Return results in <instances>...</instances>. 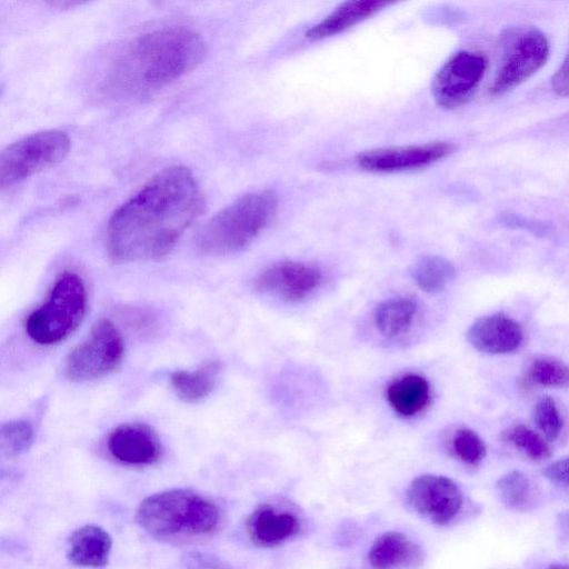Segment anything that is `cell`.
I'll return each mask as SVG.
<instances>
[{"label":"cell","instance_id":"cell-25","mask_svg":"<svg viewBox=\"0 0 569 569\" xmlns=\"http://www.w3.org/2000/svg\"><path fill=\"white\" fill-rule=\"evenodd\" d=\"M527 377L535 386L561 388L567 386L568 368L562 361L555 358H537L530 363Z\"/></svg>","mask_w":569,"mask_h":569},{"label":"cell","instance_id":"cell-32","mask_svg":"<svg viewBox=\"0 0 569 569\" xmlns=\"http://www.w3.org/2000/svg\"><path fill=\"white\" fill-rule=\"evenodd\" d=\"M49 6L53 7V8H57V9H61V10H67V9H71V8H76V7H79V6H82L84 3H88L92 0H44Z\"/></svg>","mask_w":569,"mask_h":569},{"label":"cell","instance_id":"cell-26","mask_svg":"<svg viewBox=\"0 0 569 569\" xmlns=\"http://www.w3.org/2000/svg\"><path fill=\"white\" fill-rule=\"evenodd\" d=\"M508 440L533 461H545L551 457V448L545 437L533 429L517 425L508 432Z\"/></svg>","mask_w":569,"mask_h":569},{"label":"cell","instance_id":"cell-9","mask_svg":"<svg viewBox=\"0 0 569 569\" xmlns=\"http://www.w3.org/2000/svg\"><path fill=\"white\" fill-rule=\"evenodd\" d=\"M549 42L537 29H528L510 43L492 81L490 92L501 96L523 83L547 61Z\"/></svg>","mask_w":569,"mask_h":569},{"label":"cell","instance_id":"cell-10","mask_svg":"<svg viewBox=\"0 0 569 569\" xmlns=\"http://www.w3.org/2000/svg\"><path fill=\"white\" fill-rule=\"evenodd\" d=\"M406 501L420 516L438 526L449 525L460 512L463 496L459 486L440 475H421L407 488Z\"/></svg>","mask_w":569,"mask_h":569},{"label":"cell","instance_id":"cell-23","mask_svg":"<svg viewBox=\"0 0 569 569\" xmlns=\"http://www.w3.org/2000/svg\"><path fill=\"white\" fill-rule=\"evenodd\" d=\"M496 488L501 501L509 508L527 510L533 506L536 490L526 473L511 470L502 475Z\"/></svg>","mask_w":569,"mask_h":569},{"label":"cell","instance_id":"cell-3","mask_svg":"<svg viewBox=\"0 0 569 569\" xmlns=\"http://www.w3.org/2000/svg\"><path fill=\"white\" fill-rule=\"evenodd\" d=\"M136 518L157 539L186 540L216 531L220 511L212 500L193 490L170 489L146 497Z\"/></svg>","mask_w":569,"mask_h":569},{"label":"cell","instance_id":"cell-30","mask_svg":"<svg viewBox=\"0 0 569 569\" xmlns=\"http://www.w3.org/2000/svg\"><path fill=\"white\" fill-rule=\"evenodd\" d=\"M567 458H560L550 462L542 470V475L555 486L567 489L568 477H567Z\"/></svg>","mask_w":569,"mask_h":569},{"label":"cell","instance_id":"cell-27","mask_svg":"<svg viewBox=\"0 0 569 569\" xmlns=\"http://www.w3.org/2000/svg\"><path fill=\"white\" fill-rule=\"evenodd\" d=\"M452 450L460 461L478 466L487 455V448L478 433L469 428H460L452 438Z\"/></svg>","mask_w":569,"mask_h":569},{"label":"cell","instance_id":"cell-7","mask_svg":"<svg viewBox=\"0 0 569 569\" xmlns=\"http://www.w3.org/2000/svg\"><path fill=\"white\" fill-rule=\"evenodd\" d=\"M124 356L122 336L109 319L98 320L88 337L67 357L64 373L72 381H90L114 371Z\"/></svg>","mask_w":569,"mask_h":569},{"label":"cell","instance_id":"cell-4","mask_svg":"<svg viewBox=\"0 0 569 569\" xmlns=\"http://www.w3.org/2000/svg\"><path fill=\"white\" fill-rule=\"evenodd\" d=\"M278 208L272 190L246 193L217 212L197 234L198 250L224 256L243 250L269 224Z\"/></svg>","mask_w":569,"mask_h":569},{"label":"cell","instance_id":"cell-17","mask_svg":"<svg viewBox=\"0 0 569 569\" xmlns=\"http://www.w3.org/2000/svg\"><path fill=\"white\" fill-rule=\"evenodd\" d=\"M111 547V537L103 528L86 525L69 537L67 558L77 566L100 568L108 563Z\"/></svg>","mask_w":569,"mask_h":569},{"label":"cell","instance_id":"cell-24","mask_svg":"<svg viewBox=\"0 0 569 569\" xmlns=\"http://www.w3.org/2000/svg\"><path fill=\"white\" fill-rule=\"evenodd\" d=\"M33 442L32 426L24 420H12L0 426V459L20 456Z\"/></svg>","mask_w":569,"mask_h":569},{"label":"cell","instance_id":"cell-28","mask_svg":"<svg viewBox=\"0 0 569 569\" xmlns=\"http://www.w3.org/2000/svg\"><path fill=\"white\" fill-rule=\"evenodd\" d=\"M536 426L548 441L556 440L562 429V418L556 401L549 396L540 397L533 409Z\"/></svg>","mask_w":569,"mask_h":569},{"label":"cell","instance_id":"cell-1","mask_svg":"<svg viewBox=\"0 0 569 569\" xmlns=\"http://www.w3.org/2000/svg\"><path fill=\"white\" fill-rule=\"evenodd\" d=\"M203 209L204 197L192 172L182 166L166 168L111 216L109 254L124 262L161 259Z\"/></svg>","mask_w":569,"mask_h":569},{"label":"cell","instance_id":"cell-6","mask_svg":"<svg viewBox=\"0 0 569 569\" xmlns=\"http://www.w3.org/2000/svg\"><path fill=\"white\" fill-rule=\"evenodd\" d=\"M70 138L60 130L32 133L0 151V189L50 168L64 159Z\"/></svg>","mask_w":569,"mask_h":569},{"label":"cell","instance_id":"cell-19","mask_svg":"<svg viewBox=\"0 0 569 569\" xmlns=\"http://www.w3.org/2000/svg\"><path fill=\"white\" fill-rule=\"evenodd\" d=\"M386 398L398 415L413 417L428 406L431 399L430 383L421 375L407 373L388 385Z\"/></svg>","mask_w":569,"mask_h":569},{"label":"cell","instance_id":"cell-14","mask_svg":"<svg viewBox=\"0 0 569 569\" xmlns=\"http://www.w3.org/2000/svg\"><path fill=\"white\" fill-rule=\"evenodd\" d=\"M523 339L520 323L503 313L476 319L467 331V340L478 351L502 355L515 351Z\"/></svg>","mask_w":569,"mask_h":569},{"label":"cell","instance_id":"cell-22","mask_svg":"<svg viewBox=\"0 0 569 569\" xmlns=\"http://www.w3.org/2000/svg\"><path fill=\"white\" fill-rule=\"evenodd\" d=\"M413 282L427 293L441 291L456 276L453 264L441 256L420 257L410 271Z\"/></svg>","mask_w":569,"mask_h":569},{"label":"cell","instance_id":"cell-16","mask_svg":"<svg viewBox=\"0 0 569 569\" xmlns=\"http://www.w3.org/2000/svg\"><path fill=\"white\" fill-rule=\"evenodd\" d=\"M399 1L401 0H345L323 20L311 27L306 37L318 41L337 36Z\"/></svg>","mask_w":569,"mask_h":569},{"label":"cell","instance_id":"cell-29","mask_svg":"<svg viewBox=\"0 0 569 569\" xmlns=\"http://www.w3.org/2000/svg\"><path fill=\"white\" fill-rule=\"evenodd\" d=\"M500 221L503 226L510 228L526 229L535 234L545 236L548 233V226L541 221L520 217L515 213H503L500 217Z\"/></svg>","mask_w":569,"mask_h":569},{"label":"cell","instance_id":"cell-15","mask_svg":"<svg viewBox=\"0 0 569 569\" xmlns=\"http://www.w3.org/2000/svg\"><path fill=\"white\" fill-rule=\"evenodd\" d=\"M301 527L299 517L288 509L261 505L246 522L250 540L263 548L279 546L295 537Z\"/></svg>","mask_w":569,"mask_h":569},{"label":"cell","instance_id":"cell-20","mask_svg":"<svg viewBox=\"0 0 569 569\" xmlns=\"http://www.w3.org/2000/svg\"><path fill=\"white\" fill-rule=\"evenodd\" d=\"M221 363L208 360L193 370H177L170 376L176 395L186 402H197L206 398L214 388Z\"/></svg>","mask_w":569,"mask_h":569},{"label":"cell","instance_id":"cell-13","mask_svg":"<svg viewBox=\"0 0 569 569\" xmlns=\"http://www.w3.org/2000/svg\"><path fill=\"white\" fill-rule=\"evenodd\" d=\"M107 448L116 460L129 466L154 463L162 453L159 436L142 422H127L116 427L108 436Z\"/></svg>","mask_w":569,"mask_h":569},{"label":"cell","instance_id":"cell-31","mask_svg":"<svg viewBox=\"0 0 569 569\" xmlns=\"http://www.w3.org/2000/svg\"><path fill=\"white\" fill-rule=\"evenodd\" d=\"M552 90L560 97H568L569 83H568V58H566L559 69L555 72L551 78Z\"/></svg>","mask_w":569,"mask_h":569},{"label":"cell","instance_id":"cell-18","mask_svg":"<svg viewBox=\"0 0 569 569\" xmlns=\"http://www.w3.org/2000/svg\"><path fill=\"white\" fill-rule=\"evenodd\" d=\"M421 559L419 546L398 531H388L379 536L368 552L370 565L380 569L413 567Z\"/></svg>","mask_w":569,"mask_h":569},{"label":"cell","instance_id":"cell-11","mask_svg":"<svg viewBox=\"0 0 569 569\" xmlns=\"http://www.w3.org/2000/svg\"><path fill=\"white\" fill-rule=\"evenodd\" d=\"M456 146L448 141L377 148L357 156L358 166L369 172L392 173L421 169L448 157Z\"/></svg>","mask_w":569,"mask_h":569},{"label":"cell","instance_id":"cell-12","mask_svg":"<svg viewBox=\"0 0 569 569\" xmlns=\"http://www.w3.org/2000/svg\"><path fill=\"white\" fill-rule=\"evenodd\" d=\"M322 279L318 268L297 261H278L258 274L254 287L261 293L287 302H299L310 296Z\"/></svg>","mask_w":569,"mask_h":569},{"label":"cell","instance_id":"cell-8","mask_svg":"<svg viewBox=\"0 0 569 569\" xmlns=\"http://www.w3.org/2000/svg\"><path fill=\"white\" fill-rule=\"evenodd\" d=\"M487 68L486 58L468 50L451 56L437 71L431 93L443 109H457L467 103L476 92Z\"/></svg>","mask_w":569,"mask_h":569},{"label":"cell","instance_id":"cell-5","mask_svg":"<svg viewBox=\"0 0 569 569\" xmlns=\"http://www.w3.org/2000/svg\"><path fill=\"white\" fill-rule=\"evenodd\" d=\"M87 309L86 288L79 276L63 273L48 300L27 319L26 331L39 345L66 339L81 323Z\"/></svg>","mask_w":569,"mask_h":569},{"label":"cell","instance_id":"cell-21","mask_svg":"<svg viewBox=\"0 0 569 569\" xmlns=\"http://www.w3.org/2000/svg\"><path fill=\"white\" fill-rule=\"evenodd\" d=\"M416 312L415 300L406 297L392 298L378 306L375 312V323L382 336L395 338L410 328Z\"/></svg>","mask_w":569,"mask_h":569},{"label":"cell","instance_id":"cell-2","mask_svg":"<svg viewBox=\"0 0 569 569\" xmlns=\"http://www.w3.org/2000/svg\"><path fill=\"white\" fill-rule=\"evenodd\" d=\"M206 54V43L193 31L164 28L137 38L123 61V76L136 90H156L194 69Z\"/></svg>","mask_w":569,"mask_h":569}]
</instances>
